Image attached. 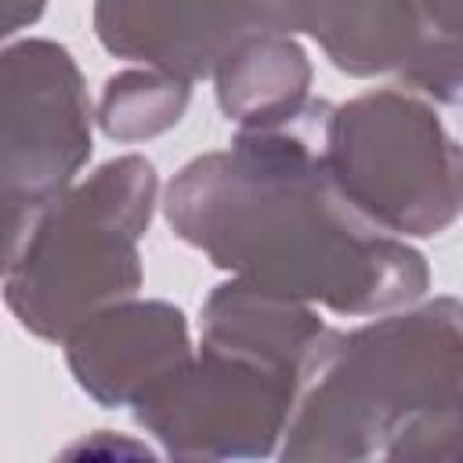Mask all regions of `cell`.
Listing matches in <instances>:
<instances>
[{
	"label": "cell",
	"instance_id": "obj_1",
	"mask_svg": "<svg viewBox=\"0 0 463 463\" xmlns=\"http://www.w3.org/2000/svg\"><path fill=\"white\" fill-rule=\"evenodd\" d=\"M326 116L329 105L311 101L184 166L170 184V224L242 282L293 300L351 315L412 300L427 286L423 257L336 192L322 166Z\"/></svg>",
	"mask_w": 463,
	"mask_h": 463
},
{
	"label": "cell",
	"instance_id": "obj_2",
	"mask_svg": "<svg viewBox=\"0 0 463 463\" xmlns=\"http://www.w3.org/2000/svg\"><path fill=\"white\" fill-rule=\"evenodd\" d=\"M156 174L123 156L65 199H51L7 268V304L40 336H65L94 307L137 289V235L148 224Z\"/></svg>",
	"mask_w": 463,
	"mask_h": 463
},
{
	"label": "cell",
	"instance_id": "obj_3",
	"mask_svg": "<svg viewBox=\"0 0 463 463\" xmlns=\"http://www.w3.org/2000/svg\"><path fill=\"white\" fill-rule=\"evenodd\" d=\"M322 166L336 192L383 232L434 235L456 217V141L427 105L398 90L329 109Z\"/></svg>",
	"mask_w": 463,
	"mask_h": 463
},
{
	"label": "cell",
	"instance_id": "obj_4",
	"mask_svg": "<svg viewBox=\"0 0 463 463\" xmlns=\"http://www.w3.org/2000/svg\"><path fill=\"white\" fill-rule=\"evenodd\" d=\"M87 156V98L69 54L47 40L0 51V271Z\"/></svg>",
	"mask_w": 463,
	"mask_h": 463
},
{
	"label": "cell",
	"instance_id": "obj_5",
	"mask_svg": "<svg viewBox=\"0 0 463 463\" xmlns=\"http://www.w3.org/2000/svg\"><path fill=\"white\" fill-rule=\"evenodd\" d=\"M264 29L311 33L354 72H398L441 101H456V36L438 29L423 0H253Z\"/></svg>",
	"mask_w": 463,
	"mask_h": 463
},
{
	"label": "cell",
	"instance_id": "obj_6",
	"mask_svg": "<svg viewBox=\"0 0 463 463\" xmlns=\"http://www.w3.org/2000/svg\"><path fill=\"white\" fill-rule=\"evenodd\" d=\"M257 29L253 0H98V36L112 54L188 80L213 72Z\"/></svg>",
	"mask_w": 463,
	"mask_h": 463
},
{
	"label": "cell",
	"instance_id": "obj_7",
	"mask_svg": "<svg viewBox=\"0 0 463 463\" xmlns=\"http://www.w3.org/2000/svg\"><path fill=\"white\" fill-rule=\"evenodd\" d=\"M90 318L72 340V369L105 402H123L141 373L159 380L188 347L184 318L166 304L112 307Z\"/></svg>",
	"mask_w": 463,
	"mask_h": 463
},
{
	"label": "cell",
	"instance_id": "obj_8",
	"mask_svg": "<svg viewBox=\"0 0 463 463\" xmlns=\"http://www.w3.org/2000/svg\"><path fill=\"white\" fill-rule=\"evenodd\" d=\"M221 72V105L228 119H242L246 127L271 123L297 109L304 83H307V61L304 54L271 36V29H257L246 40H239L228 58L217 65Z\"/></svg>",
	"mask_w": 463,
	"mask_h": 463
},
{
	"label": "cell",
	"instance_id": "obj_9",
	"mask_svg": "<svg viewBox=\"0 0 463 463\" xmlns=\"http://www.w3.org/2000/svg\"><path fill=\"white\" fill-rule=\"evenodd\" d=\"M184 83L127 72L109 83L101 101V123L112 137H148L170 127L184 109Z\"/></svg>",
	"mask_w": 463,
	"mask_h": 463
},
{
	"label": "cell",
	"instance_id": "obj_10",
	"mask_svg": "<svg viewBox=\"0 0 463 463\" xmlns=\"http://www.w3.org/2000/svg\"><path fill=\"white\" fill-rule=\"evenodd\" d=\"M43 11V0H0V36L33 22Z\"/></svg>",
	"mask_w": 463,
	"mask_h": 463
}]
</instances>
